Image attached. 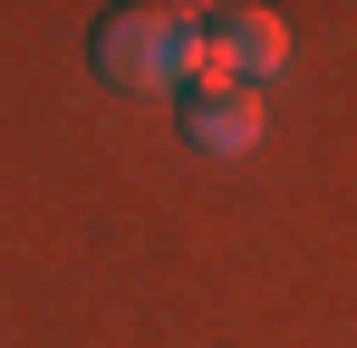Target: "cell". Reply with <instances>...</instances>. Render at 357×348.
Wrapping results in <instances>:
<instances>
[{
    "label": "cell",
    "instance_id": "1",
    "mask_svg": "<svg viewBox=\"0 0 357 348\" xmlns=\"http://www.w3.org/2000/svg\"><path fill=\"white\" fill-rule=\"evenodd\" d=\"M183 29H193V10H107L97 20V78L107 87H135V97H165Z\"/></svg>",
    "mask_w": 357,
    "mask_h": 348
},
{
    "label": "cell",
    "instance_id": "3",
    "mask_svg": "<svg viewBox=\"0 0 357 348\" xmlns=\"http://www.w3.org/2000/svg\"><path fill=\"white\" fill-rule=\"evenodd\" d=\"M222 39H232L241 87H261V78L290 68V20H280V10H222Z\"/></svg>",
    "mask_w": 357,
    "mask_h": 348
},
{
    "label": "cell",
    "instance_id": "2",
    "mask_svg": "<svg viewBox=\"0 0 357 348\" xmlns=\"http://www.w3.org/2000/svg\"><path fill=\"white\" fill-rule=\"evenodd\" d=\"M261 126H271V97H261V87H213V97H183V136H193L203 155H251V145H261Z\"/></svg>",
    "mask_w": 357,
    "mask_h": 348
}]
</instances>
